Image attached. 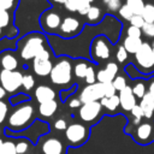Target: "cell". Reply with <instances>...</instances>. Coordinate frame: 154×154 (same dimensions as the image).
I'll use <instances>...</instances> for the list:
<instances>
[{"instance_id": "obj_45", "label": "cell", "mask_w": 154, "mask_h": 154, "mask_svg": "<svg viewBox=\"0 0 154 154\" xmlns=\"http://www.w3.org/2000/svg\"><path fill=\"white\" fill-rule=\"evenodd\" d=\"M29 148V142L28 141H19L18 143H16V149H17V154H24L28 152Z\"/></svg>"}, {"instance_id": "obj_31", "label": "cell", "mask_w": 154, "mask_h": 154, "mask_svg": "<svg viewBox=\"0 0 154 154\" xmlns=\"http://www.w3.org/2000/svg\"><path fill=\"white\" fill-rule=\"evenodd\" d=\"M112 83H113V85H114V88H116V90L117 91H120V90H123L125 87H128V84H126V79L123 77V76H116V78L112 81Z\"/></svg>"}, {"instance_id": "obj_37", "label": "cell", "mask_w": 154, "mask_h": 154, "mask_svg": "<svg viewBox=\"0 0 154 154\" xmlns=\"http://www.w3.org/2000/svg\"><path fill=\"white\" fill-rule=\"evenodd\" d=\"M129 22H130V25L137 26V28H140V29H142V26H143L144 23H146L144 19H143V17H142L141 14H134Z\"/></svg>"}, {"instance_id": "obj_15", "label": "cell", "mask_w": 154, "mask_h": 154, "mask_svg": "<svg viewBox=\"0 0 154 154\" xmlns=\"http://www.w3.org/2000/svg\"><path fill=\"white\" fill-rule=\"evenodd\" d=\"M0 67L1 70L14 71L18 67V59L11 51H5L0 54Z\"/></svg>"}, {"instance_id": "obj_22", "label": "cell", "mask_w": 154, "mask_h": 154, "mask_svg": "<svg viewBox=\"0 0 154 154\" xmlns=\"http://www.w3.org/2000/svg\"><path fill=\"white\" fill-rule=\"evenodd\" d=\"M150 135H152V125L148 124V123H142L136 129V136L142 142L147 141L150 137Z\"/></svg>"}, {"instance_id": "obj_20", "label": "cell", "mask_w": 154, "mask_h": 154, "mask_svg": "<svg viewBox=\"0 0 154 154\" xmlns=\"http://www.w3.org/2000/svg\"><path fill=\"white\" fill-rule=\"evenodd\" d=\"M85 17H87L88 23H90V24H96V23H99V22L101 20V18H102V11H101V8H100L99 6L91 5Z\"/></svg>"}, {"instance_id": "obj_40", "label": "cell", "mask_w": 154, "mask_h": 154, "mask_svg": "<svg viewBox=\"0 0 154 154\" xmlns=\"http://www.w3.org/2000/svg\"><path fill=\"white\" fill-rule=\"evenodd\" d=\"M141 35H142V30L137 26H134V25H130L128 29H126V36H130V37H138L141 38Z\"/></svg>"}, {"instance_id": "obj_27", "label": "cell", "mask_w": 154, "mask_h": 154, "mask_svg": "<svg viewBox=\"0 0 154 154\" xmlns=\"http://www.w3.org/2000/svg\"><path fill=\"white\" fill-rule=\"evenodd\" d=\"M147 23H154V5L153 4H146L142 14H141Z\"/></svg>"}, {"instance_id": "obj_13", "label": "cell", "mask_w": 154, "mask_h": 154, "mask_svg": "<svg viewBox=\"0 0 154 154\" xmlns=\"http://www.w3.org/2000/svg\"><path fill=\"white\" fill-rule=\"evenodd\" d=\"M119 101H120V107L124 111H130L137 105L136 103V96L132 93L131 87H125L123 90L119 91Z\"/></svg>"}, {"instance_id": "obj_12", "label": "cell", "mask_w": 154, "mask_h": 154, "mask_svg": "<svg viewBox=\"0 0 154 154\" xmlns=\"http://www.w3.org/2000/svg\"><path fill=\"white\" fill-rule=\"evenodd\" d=\"M41 154H64L63 142L57 137H48L41 144Z\"/></svg>"}, {"instance_id": "obj_53", "label": "cell", "mask_w": 154, "mask_h": 154, "mask_svg": "<svg viewBox=\"0 0 154 154\" xmlns=\"http://www.w3.org/2000/svg\"><path fill=\"white\" fill-rule=\"evenodd\" d=\"M75 90H76V87H73V88H72L70 91H75ZM70 91L67 93V95L70 94ZM60 99H61V100H65V99H66V95H65V94H63V93H60Z\"/></svg>"}, {"instance_id": "obj_9", "label": "cell", "mask_w": 154, "mask_h": 154, "mask_svg": "<svg viewBox=\"0 0 154 154\" xmlns=\"http://www.w3.org/2000/svg\"><path fill=\"white\" fill-rule=\"evenodd\" d=\"M82 23L78 18L73 17V16H67L65 18H63L60 28L58 30V34L65 38L69 37H73L76 35H78L82 30Z\"/></svg>"}, {"instance_id": "obj_41", "label": "cell", "mask_w": 154, "mask_h": 154, "mask_svg": "<svg viewBox=\"0 0 154 154\" xmlns=\"http://www.w3.org/2000/svg\"><path fill=\"white\" fill-rule=\"evenodd\" d=\"M116 58H117V61H119V63H124L128 59V52L124 48V46L118 47L117 53H116Z\"/></svg>"}, {"instance_id": "obj_5", "label": "cell", "mask_w": 154, "mask_h": 154, "mask_svg": "<svg viewBox=\"0 0 154 154\" xmlns=\"http://www.w3.org/2000/svg\"><path fill=\"white\" fill-rule=\"evenodd\" d=\"M135 59L142 71L148 72L154 70V51L148 42L142 43L140 49L135 53Z\"/></svg>"}, {"instance_id": "obj_57", "label": "cell", "mask_w": 154, "mask_h": 154, "mask_svg": "<svg viewBox=\"0 0 154 154\" xmlns=\"http://www.w3.org/2000/svg\"><path fill=\"white\" fill-rule=\"evenodd\" d=\"M152 47H153V51H154V43H153V46H152Z\"/></svg>"}, {"instance_id": "obj_52", "label": "cell", "mask_w": 154, "mask_h": 154, "mask_svg": "<svg viewBox=\"0 0 154 154\" xmlns=\"http://www.w3.org/2000/svg\"><path fill=\"white\" fill-rule=\"evenodd\" d=\"M48 1H49V2H52V4H58V5H64L66 0H48Z\"/></svg>"}, {"instance_id": "obj_48", "label": "cell", "mask_w": 154, "mask_h": 154, "mask_svg": "<svg viewBox=\"0 0 154 154\" xmlns=\"http://www.w3.org/2000/svg\"><path fill=\"white\" fill-rule=\"evenodd\" d=\"M54 128H55L57 130H60V131L66 130V128H67L66 120H65V119H63V118L57 119V120H55V123H54Z\"/></svg>"}, {"instance_id": "obj_50", "label": "cell", "mask_w": 154, "mask_h": 154, "mask_svg": "<svg viewBox=\"0 0 154 154\" xmlns=\"http://www.w3.org/2000/svg\"><path fill=\"white\" fill-rule=\"evenodd\" d=\"M149 90H148V93L154 97V78H152V81L149 82Z\"/></svg>"}, {"instance_id": "obj_29", "label": "cell", "mask_w": 154, "mask_h": 154, "mask_svg": "<svg viewBox=\"0 0 154 154\" xmlns=\"http://www.w3.org/2000/svg\"><path fill=\"white\" fill-rule=\"evenodd\" d=\"M132 93H134V95H135L136 97L142 99V97L144 96V94L147 93V91H146V85H144V83H143V82L136 83V84L132 87Z\"/></svg>"}, {"instance_id": "obj_4", "label": "cell", "mask_w": 154, "mask_h": 154, "mask_svg": "<svg viewBox=\"0 0 154 154\" xmlns=\"http://www.w3.org/2000/svg\"><path fill=\"white\" fill-rule=\"evenodd\" d=\"M23 75L22 72L14 70H0V85L6 90V93H14L22 87Z\"/></svg>"}, {"instance_id": "obj_18", "label": "cell", "mask_w": 154, "mask_h": 154, "mask_svg": "<svg viewBox=\"0 0 154 154\" xmlns=\"http://www.w3.org/2000/svg\"><path fill=\"white\" fill-rule=\"evenodd\" d=\"M142 40L138 38V37H130V36H126L123 41V46L124 48L126 49L128 53H131V54H135L140 47L142 46Z\"/></svg>"}, {"instance_id": "obj_3", "label": "cell", "mask_w": 154, "mask_h": 154, "mask_svg": "<svg viewBox=\"0 0 154 154\" xmlns=\"http://www.w3.org/2000/svg\"><path fill=\"white\" fill-rule=\"evenodd\" d=\"M51 82L57 85H66L72 79V64L66 57L60 58L51 71Z\"/></svg>"}, {"instance_id": "obj_2", "label": "cell", "mask_w": 154, "mask_h": 154, "mask_svg": "<svg viewBox=\"0 0 154 154\" xmlns=\"http://www.w3.org/2000/svg\"><path fill=\"white\" fill-rule=\"evenodd\" d=\"M34 116V107L29 102L19 103L18 107H16L11 114L8 116L7 126L13 130H22L26 128Z\"/></svg>"}, {"instance_id": "obj_6", "label": "cell", "mask_w": 154, "mask_h": 154, "mask_svg": "<svg viewBox=\"0 0 154 154\" xmlns=\"http://www.w3.org/2000/svg\"><path fill=\"white\" fill-rule=\"evenodd\" d=\"M61 16L54 11V10H47L45 11L40 17V24L43 31L48 34H54L59 30L61 24Z\"/></svg>"}, {"instance_id": "obj_28", "label": "cell", "mask_w": 154, "mask_h": 154, "mask_svg": "<svg viewBox=\"0 0 154 154\" xmlns=\"http://www.w3.org/2000/svg\"><path fill=\"white\" fill-rule=\"evenodd\" d=\"M102 2L109 12L119 11V8L122 7V0H102Z\"/></svg>"}, {"instance_id": "obj_33", "label": "cell", "mask_w": 154, "mask_h": 154, "mask_svg": "<svg viewBox=\"0 0 154 154\" xmlns=\"http://www.w3.org/2000/svg\"><path fill=\"white\" fill-rule=\"evenodd\" d=\"M90 6H91V2H89L88 0H79L77 12H78L81 16H87V13H88Z\"/></svg>"}, {"instance_id": "obj_1", "label": "cell", "mask_w": 154, "mask_h": 154, "mask_svg": "<svg viewBox=\"0 0 154 154\" xmlns=\"http://www.w3.org/2000/svg\"><path fill=\"white\" fill-rule=\"evenodd\" d=\"M19 54L23 60L34 59L46 47V38L40 32H30L18 42Z\"/></svg>"}, {"instance_id": "obj_58", "label": "cell", "mask_w": 154, "mask_h": 154, "mask_svg": "<svg viewBox=\"0 0 154 154\" xmlns=\"http://www.w3.org/2000/svg\"><path fill=\"white\" fill-rule=\"evenodd\" d=\"M0 132H1V130H0Z\"/></svg>"}, {"instance_id": "obj_17", "label": "cell", "mask_w": 154, "mask_h": 154, "mask_svg": "<svg viewBox=\"0 0 154 154\" xmlns=\"http://www.w3.org/2000/svg\"><path fill=\"white\" fill-rule=\"evenodd\" d=\"M140 106L144 113V117L146 118H152L153 114H154V97L147 91L144 94V96L141 99V102H140Z\"/></svg>"}, {"instance_id": "obj_32", "label": "cell", "mask_w": 154, "mask_h": 154, "mask_svg": "<svg viewBox=\"0 0 154 154\" xmlns=\"http://www.w3.org/2000/svg\"><path fill=\"white\" fill-rule=\"evenodd\" d=\"M35 84V79L31 75H23V79H22V87L25 89V90H30L32 89Z\"/></svg>"}, {"instance_id": "obj_38", "label": "cell", "mask_w": 154, "mask_h": 154, "mask_svg": "<svg viewBox=\"0 0 154 154\" xmlns=\"http://www.w3.org/2000/svg\"><path fill=\"white\" fill-rule=\"evenodd\" d=\"M96 79H97V82H100V83H108V82H112L109 75L106 72L105 69L97 71V73H96Z\"/></svg>"}, {"instance_id": "obj_11", "label": "cell", "mask_w": 154, "mask_h": 154, "mask_svg": "<svg viewBox=\"0 0 154 154\" xmlns=\"http://www.w3.org/2000/svg\"><path fill=\"white\" fill-rule=\"evenodd\" d=\"M101 108H102V105L100 101H93V102L83 103L78 111L81 120H83L85 123L94 122L99 117V114L101 113Z\"/></svg>"}, {"instance_id": "obj_35", "label": "cell", "mask_w": 154, "mask_h": 154, "mask_svg": "<svg viewBox=\"0 0 154 154\" xmlns=\"http://www.w3.org/2000/svg\"><path fill=\"white\" fill-rule=\"evenodd\" d=\"M19 0H0V7L7 10V11H12L18 6Z\"/></svg>"}, {"instance_id": "obj_36", "label": "cell", "mask_w": 154, "mask_h": 154, "mask_svg": "<svg viewBox=\"0 0 154 154\" xmlns=\"http://www.w3.org/2000/svg\"><path fill=\"white\" fill-rule=\"evenodd\" d=\"M84 79H85L87 84H94V83H96V82H95V81H96V73H95V70H94L93 66H89V67H88V71H87V73H85Z\"/></svg>"}, {"instance_id": "obj_30", "label": "cell", "mask_w": 154, "mask_h": 154, "mask_svg": "<svg viewBox=\"0 0 154 154\" xmlns=\"http://www.w3.org/2000/svg\"><path fill=\"white\" fill-rule=\"evenodd\" d=\"M118 13H119V16L123 18V19H125V20H130L131 19V17L134 16V12L130 10V7L128 6V5H122V7L119 8V11H118Z\"/></svg>"}, {"instance_id": "obj_21", "label": "cell", "mask_w": 154, "mask_h": 154, "mask_svg": "<svg viewBox=\"0 0 154 154\" xmlns=\"http://www.w3.org/2000/svg\"><path fill=\"white\" fill-rule=\"evenodd\" d=\"M100 102H101V105L103 106V107H106L108 111H111V112H113V111H116L119 106H120V101H119V95H113V96H111V97H102L101 100H100Z\"/></svg>"}, {"instance_id": "obj_26", "label": "cell", "mask_w": 154, "mask_h": 154, "mask_svg": "<svg viewBox=\"0 0 154 154\" xmlns=\"http://www.w3.org/2000/svg\"><path fill=\"white\" fill-rule=\"evenodd\" d=\"M0 154H17L16 144L11 141H2L0 138Z\"/></svg>"}, {"instance_id": "obj_43", "label": "cell", "mask_w": 154, "mask_h": 154, "mask_svg": "<svg viewBox=\"0 0 154 154\" xmlns=\"http://www.w3.org/2000/svg\"><path fill=\"white\" fill-rule=\"evenodd\" d=\"M103 90H105V96L106 97H111V96L116 95V91H117L112 82L103 83Z\"/></svg>"}, {"instance_id": "obj_16", "label": "cell", "mask_w": 154, "mask_h": 154, "mask_svg": "<svg viewBox=\"0 0 154 154\" xmlns=\"http://www.w3.org/2000/svg\"><path fill=\"white\" fill-rule=\"evenodd\" d=\"M54 97H55V91L48 85H38L35 89V99L38 103L54 100Z\"/></svg>"}, {"instance_id": "obj_10", "label": "cell", "mask_w": 154, "mask_h": 154, "mask_svg": "<svg viewBox=\"0 0 154 154\" xmlns=\"http://www.w3.org/2000/svg\"><path fill=\"white\" fill-rule=\"evenodd\" d=\"M102 97H105V90H103V83L96 82L94 84H88L79 94V100L82 103L99 101Z\"/></svg>"}, {"instance_id": "obj_25", "label": "cell", "mask_w": 154, "mask_h": 154, "mask_svg": "<svg viewBox=\"0 0 154 154\" xmlns=\"http://www.w3.org/2000/svg\"><path fill=\"white\" fill-rule=\"evenodd\" d=\"M88 67H89V65L87 64L85 60H79V61L76 63V65L73 67V73L78 78H84L85 77V73L88 71Z\"/></svg>"}, {"instance_id": "obj_19", "label": "cell", "mask_w": 154, "mask_h": 154, "mask_svg": "<svg viewBox=\"0 0 154 154\" xmlns=\"http://www.w3.org/2000/svg\"><path fill=\"white\" fill-rule=\"evenodd\" d=\"M57 109H58V103L55 100L46 101L38 105V112L43 117H52L57 112Z\"/></svg>"}, {"instance_id": "obj_44", "label": "cell", "mask_w": 154, "mask_h": 154, "mask_svg": "<svg viewBox=\"0 0 154 154\" xmlns=\"http://www.w3.org/2000/svg\"><path fill=\"white\" fill-rule=\"evenodd\" d=\"M7 113H8V105L5 102V101H0V124L5 122L6 117H7Z\"/></svg>"}, {"instance_id": "obj_14", "label": "cell", "mask_w": 154, "mask_h": 154, "mask_svg": "<svg viewBox=\"0 0 154 154\" xmlns=\"http://www.w3.org/2000/svg\"><path fill=\"white\" fill-rule=\"evenodd\" d=\"M32 69L34 72L40 76V77H46L48 75H51V71L53 69V63L51 61V59H38L35 58L32 59Z\"/></svg>"}, {"instance_id": "obj_34", "label": "cell", "mask_w": 154, "mask_h": 154, "mask_svg": "<svg viewBox=\"0 0 154 154\" xmlns=\"http://www.w3.org/2000/svg\"><path fill=\"white\" fill-rule=\"evenodd\" d=\"M105 70H106V72L109 75L111 79L113 81V79L116 78L117 73H118V65H117L116 63H113V61H111V63H107V65H106Z\"/></svg>"}, {"instance_id": "obj_8", "label": "cell", "mask_w": 154, "mask_h": 154, "mask_svg": "<svg viewBox=\"0 0 154 154\" xmlns=\"http://www.w3.org/2000/svg\"><path fill=\"white\" fill-rule=\"evenodd\" d=\"M90 55L94 60H106L111 55V48L105 36H96L90 47Z\"/></svg>"}, {"instance_id": "obj_39", "label": "cell", "mask_w": 154, "mask_h": 154, "mask_svg": "<svg viewBox=\"0 0 154 154\" xmlns=\"http://www.w3.org/2000/svg\"><path fill=\"white\" fill-rule=\"evenodd\" d=\"M142 34H144L147 37H154V23H144L142 26Z\"/></svg>"}, {"instance_id": "obj_55", "label": "cell", "mask_w": 154, "mask_h": 154, "mask_svg": "<svg viewBox=\"0 0 154 154\" xmlns=\"http://www.w3.org/2000/svg\"><path fill=\"white\" fill-rule=\"evenodd\" d=\"M2 36H4V29H2L1 26H0V38H1Z\"/></svg>"}, {"instance_id": "obj_42", "label": "cell", "mask_w": 154, "mask_h": 154, "mask_svg": "<svg viewBox=\"0 0 154 154\" xmlns=\"http://www.w3.org/2000/svg\"><path fill=\"white\" fill-rule=\"evenodd\" d=\"M78 4H79V0H66L64 6L65 8L69 11V12H77V8H78Z\"/></svg>"}, {"instance_id": "obj_24", "label": "cell", "mask_w": 154, "mask_h": 154, "mask_svg": "<svg viewBox=\"0 0 154 154\" xmlns=\"http://www.w3.org/2000/svg\"><path fill=\"white\" fill-rule=\"evenodd\" d=\"M12 20H13V18H12V14L10 13V11L0 7V26L2 29H6V28L11 26Z\"/></svg>"}, {"instance_id": "obj_54", "label": "cell", "mask_w": 154, "mask_h": 154, "mask_svg": "<svg viewBox=\"0 0 154 154\" xmlns=\"http://www.w3.org/2000/svg\"><path fill=\"white\" fill-rule=\"evenodd\" d=\"M134 123H135L136 125H138V124L141 123V119H137V118H135V119H134Z\"/></svg>"}, {"instance_id": "obj_47", "label": "cell", "mask_w": 154, "mask_h": 154, "mask_svg": "<svg viewBox=\"0 0 154 154\" xmlns=\"http://www.w3.org/2000/svg\"><path fill=\"white\" fill-rule=\"evenodd\" d=\"M131 113H132V116H134L135 118L141 119V120H142V118L144 117V113H143V111H142V108H141L140 105H136V106L131 109Z\"/></svg>"}, {"instance_id": "obj_51", "label": "cell", "mask_w": 154, "mask_h": 154, "mask_svg": "<svg viewBox=\"0 0 154 154\" xmlns=\"http://www.w3.org/2000/svg\"><path fill=\"white\" fill-rule=\"evenodd\" d=\"M5 96H6V90H5V89H4V88L0 85V101H1V100H2Z\"/></svg>"}, {"instance_id": "obj_23", "label": "cell", "mask_w": 154, "mask_h": 154, "mask_svg": "<svg viewBox=\"0 0 154 154\" xmlns=\"http://www.w3.org/2000/svg\"><path fill=\"white\" fill-rule=\"evenodd\" d=\"M125 5L130 7L134 14H142V11L146 6L143 0H125Z\"/></svg>"}, {"instance_id": "obj_46", "label": "cell", "mask_w": 154, "mask_h": 154, "mask_svg": "<svg viewBox=\"0 0 154 154\" xmlns=\"http://www.w3.org/2000/svg\"><path fill=\"white\" fill-rule=\"evenodd\" d=\"M25 101H29V96L26 94H18L17 96H14V97L11 99V102L13 105H17V103L19 105V103H23Z\"/></svg>"}, {"instance_id": "obj_49", "label": "cell", "mask_w": 154, "mask_h": 154, "mask_svg": "<svg viewBox=\"0 0 154 154\" xmlns=\"http://www.w3.org/2000/svg\"><path fill=\"white\" fill-rule=\"evenodd\" d=\"M69 106H70L71 108H79V106H81V100H79V97H78V99H72V100H70Z\"/></svg>"}, {"instance_id": "obj_56", "label": "cell", "mask_w": 154, "mask_h": 154, "mask_svg": "<svg viewBox=\"0 0 154 154\" xmlns=\"http://www.w3.org/2000/svg\"><path fill=\"white\" fill-rule=\"evenodd\" d=\"M88 1H89V2H94L95 0H88Z\"/></svg>"}, {"instance_id": "obj_7", "label": "cell", "mask_w": 154, "mask_h": 154, "mask_svg": "<svg viewBox=\"0 0 154 154\" xmlns=\"http://www.w3.org/2000/svg\"><path fill=\"white\" fill-rule=\"evenodd\" d=\"M65 137L70 144L81 146L82 143L85 142V140L88 137V129L79 123L67 125V128L65 130Z\"/></svg>"}]
</instances>
